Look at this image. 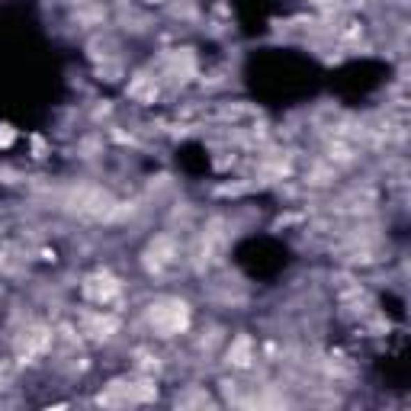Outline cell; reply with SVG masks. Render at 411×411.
Segmentation results:
<instances>
[{
    "instance_id": "obj_1",
    "label": "cell",
    "mask_w": 411,
    "mask_h": 411,
    "mask_svg": "<svg viewBox=\"0 0 411 411\" xmlns=\"http://www.w3.org/2000/svg\"><path fill=\"white\" fill-rule=\"evenodd\" d=\"M148 328L157 337H173L189 328V305L183 299H157L148 305Z\"/></svg>"
},
{
    "instance_id": "obj_2",
    "label": "cell",
    "mask_w": 411,
    "mask_h": 411,
    "mask_svg": "<svg viewBox=\"0 0 411 411\" xmlns=\"http://www.w3.org/2000/svg\"><path fill=\"white\" fill-rule=\"evenodd\" d=\"M123 293V286H119V280H116L113 273H107V270H97L93 277H87L84 280V296L91 299V302H97V305H109L116 296Z\"/></svg>"
},
{
    "instance_id": "obj_3",
    "label": "cell",
    "mask_w": 411,
    "mask_h": 411,
    "mask_svg": "<svg viewBox=\"0 0 411 411\" xmlns=\"http://www.w3.org/2000/svg\"><path fill=\"white\" fill-rule=\"evenodd\" d=\"M251 360H254V341L247 334L235 337L228 347V363L231 366H238V370H245V366H251Z\"/></svg>"
}]
</instances>
